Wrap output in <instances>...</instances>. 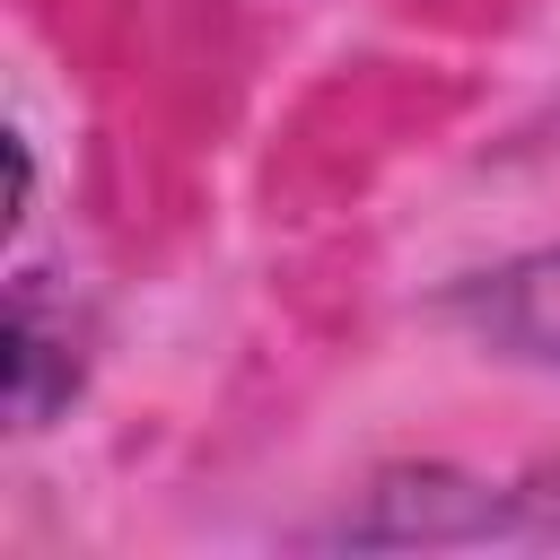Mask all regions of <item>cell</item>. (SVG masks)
I'll list each match as a JSON object with an SVG mask.
<instances>
[{"label":"cell","mask_w":560,"mask_h":560,"mask_svg":"<svg viewBox=\"0 0 560 560\" xmlns=\"http://www.w3.org/2000/svg\"><path fill=\"white\" fill-rule=\"evenodd\" d=\"M332 551H464V542H525V481H490L464 464H385L368 472L332 525Z\"/></svg>","instance_id":"cell-1"},{"label":"cell","mask_w":560,"mask_h":560,"mask_svg":"<svg viewBox=\"0 0 560 560\" xmlns=\"http://www.w3.org/2000/svg\"><path fill=\"white\" fill-rule=\"evenodd\" d=\"M438 315H446L481 359L560 376V245H534V254H508V262L464 271V280L438 298Z\"/></svg>","instance_id":"cell-2"},{"label":"cell","mask_w":560,"mask_h":560,"mask_svg":"<svg viewBox=\"0 0 560 560\" xmlns=\"http://www.w3.org/2000/svg\"><path fill=\"white\" fill-rule=\"evenodd\" d=\"M88 376V315L52 271L9 280V429H52Z\"/></svg>","instance_id":"cell-3"},{"label":"cell","mask_w":560,"mask_h":560,"mask_svg":"<svg viewBox=\"0 0 560 560\" xmlns=\"http://www.w3.org/2000/svg\"><path fill=\"white\" fill-rule=\"evenodd\" d=\"M26 201H35V149H26V131H9V228L26 219Z\"/></svg>","instance_id":"cell-4"}]
</instances>
